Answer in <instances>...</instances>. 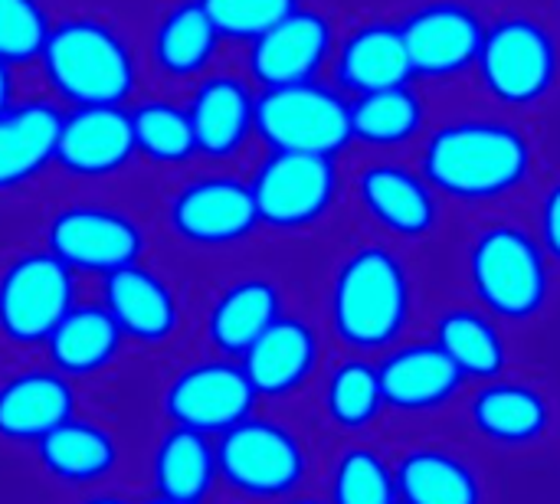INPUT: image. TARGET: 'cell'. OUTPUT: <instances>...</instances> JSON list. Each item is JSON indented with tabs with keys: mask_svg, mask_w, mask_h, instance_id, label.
Returning a JSON list of instances; mask_svg holds the SVG:
<instances>
[{
	"mask_svg": "<svg viewBox=\"0 0 560 504\" xmlns=\"http://www.w3.org/2000/svg\"><path fill=\"white\" fill-rule=\"evenodd\" d=\"M154 407L161 423L187 426L217 439L253 410H259V400L240 361L194 348L167 358Z\"/></svg>",
	"mask_w": 560,
	"mask_h": 504,
	"instance_id": "cell-14",
	"label": "cell"
},
{
	"mask_svg": "<svg viewBox=\"0 0 560 504\" xmlns=\"http://www.w3.org/2000/svg\"><path fill=\"white\" fill-rule=\"evenodd\" d=\"M141 504H184V502H167V499H154V495H144Z\"/></svg>",
	"mask_w": 560,
	"mask_h": 504,
	"instance_id": "cell-42",
	"label": "cell"
},
{
	"mask_svg": "<svg viewBox=\"0 0 560 504\" xmlns=\"http://www.w3.org/2000/svg\"><path fill=\"white\" fill-rule=\"evenodd\" d=\"M138 10V46L148 85L187 92L233 59L200 0H148Z\"/></svg>",
	"mask_w": 560,
	"mask_h": 504,
	"instance_id": "cell-18",
	"label": "cell"
},
{
	"mask_svg": "<svg viewBox=\"0 0 560 504\" xmlns=\"http://www.w3.org/2000/svg\"><path fill=\"white\" fill-rule=\"evenodd\" d=\"M30 456L33 469L46 485L75 499L82 492H95L121 479L128 466V443L108 417L82 410L62 426H56L46 439H39Z\"/></svg>",
	"mask_w": 560,
	"mask_h": 504,
	"instance_id": "cell-26",
	"label": "cell"
},
{
	"mask_svg": "<svg viewBox=\"0 0 560 504\" xmlns=\"http://www.w3.org/2000/svg\"><path fill=\"white\" fill-rule=\"evenodd\" d=\"M331 358V341L315 312L295 305L272 321L240 358L259 407L299 410Z\"/></svg>",
	"mask_w": 560,
	"mask_h": 504,
	"instance_id": "cell-20",
	"label": "cell"
},
{
	"mask_svg": "<svg viewBox=\"0 0 560 504\" xmlns=\"http://www.w3.org/2000/svg\"><path fill=\"white\" fill-rule=\"evenodd\" d=\"M200 3L210 13L213 26L220 30L223 43L236 56L305 0H200Z\"/></svg>",
	"mask_w": 560,
	"mask_h": 504,
	"instance_id": "cell-37",
	"label": "cell"
},
{
	"mask_svg": "<svg viewBox=\"0 0 560 504\" xmlns=\"http://www.w3.org/2000/svg\"><path fill=\"white\" fill-rule=\"evenodd\" d=\"M463 282L472 305L509 331L541 325L558 298V269L541 249L532 223L505 213L479 220L459 253Z\"/></svg>",
	"mask_w": 560,
	"mask_h": 504,
	"instance_id": "cell-7",
	"label": "cell"
},
{
	"mask_svg": "<svg viewBox=\"0 0 560 504\" xmlns=\"http://www.w3.org/2000/svg\"><path fill=\"white\" fill-rule=\"evenodd\" d=\"M328 82L348 98L413 82L400 23L387 16H364L351 26H341Z\"/></svg>",
	"mask_w": 560,
	"mask_h": 504,
	"instance_id": "cell-30",
	"label": "cell"
},
{
	"mask_svg": "<svg viewBox=\"0 0 560 504\" xmlns=\"http://www.w3.org/2000/svg\"><path fill=\"white\" fill-rule=\"evenodd\" d=\"M417 167L443 203L492 210L535 184L538 144L505 115H453L427 128Z\"/></svg>",
	"mask_w": 560,
	"mask_h": 504,
	"instance_id": "cell-4",
	"label": "cell"
},
{
	"mask_svg": "<svg viewBox=\"0 0 560 504\" xmlns=\"http://www.w3.org/2000/svg\"><path fill=\"white\" fill-rule=\"evenodd\" d=\"M427 338L453 361L469 384L515 371L512 331L472 302H446L430 315Z\"/></svg>",
	"mask_w": 560,
	"mask_h": 504,
	"instance_id": "cell-32",
	"label": "cell"
},
{
	"mask_svg": "<svg viewBox=\"0 0 560 504\" xmlns=\"http://www.w3.org/2000/svg\"><path fill=\"white\" fill-rule=\"evenodd\" d=\"M89 295L69 266H62L33 233L0 249V351L33 358L43 351L62 315Z\"/></svg>",
	"mask_w": 560,
	"mask_h": 504,
	"instance_id": "cell-11",
	"label": "cell"
},
{
	"mask_svg": "<svg viewBox=\"0 0 560 504\" xmlns=\"http://www.w3.org/2000/svg\"><path fill=\"white\" fill-rule=\"evenodd\" d=\"M39 358L85 390L115 380L128 367L135 351L128 348L121 328L105 312V305L89 292L62 315V321L46 338Z\"/></svg>",
	"mask_w": 560,
	"mask_h": 504,
	"instance_id": "cell-29",
	"label": "cell"
},
{
	"mask_svg": "<svg viewBox=\"0 0 560 504\" xmlns=\"http://www.w3.org/2000/svg\"><path fill=\"white\" fill-rule=\"evenodd\" d=\"M30 82L62 108H128L148 89L135 3L56 0Z\"/></svg>",
	"mask_w": 560,
	"mask_h": 504,
	"instance_id": "cell-1",
	"label": "cell"
},
{
	"mask_svg": "<svg viewBox=\"0 0 560 504\" xmlns=\"http://www.w3.org/2000/svg\"><path fill=\"white\" fill-rule=\"evenodd\" d=\"M397 23L413 66V82H453L476 69L486 16L469 0H423Z\"/></svg>",
	"mask_w": 560,
	"mask_h": 504,
	"instance_id": "cell-28",
	"label": "cell"
},
{
	"mask_svg": "<svg viewBox=\"0 0 560 504\" xmlns=\"http://www.w3.org/2000/svg\"><path fill=\"white\" fill-rule=\"evenodd\" d=\"M456 423L469 443L489 453L528 456L560 433V407L548 384L509 371L495 380L472 384Z\"/></svg>",
	"mask_w": 560,
	"mask_h": 504,
	"instance_id": "cell-15",
	"label": "cell"
},
{
	"mask_svg": "<svg viewBox=\"0 0 560 504\" xmlns=\"http://www.w3.org/2000/svg\"><path fill=\"white\" fill-rule=\"evenodd\" d=\"M348 203L374 236L404 249L433 243L446 223L443 197L394 154H368L348 171Z\"/></svg>",
	"mask_w": 560,
	"mask_h": 504,
	"instance_id": "cell-13",
	"label": "cell"
},
{
	"mask_svg": "<svg viewBox=\"0 0 560 504\" xmlns=\"http://www.w3.org/2000/svg\"><path fill=\"white\" fill-rule=\"evenodd\" d=\"M158 253L200 276L262 246L253 190L243 167L194 164L141 187Z\"/></svg>",
	"mask_w": 560,
	"mask_h": 504,
	"instance_id": "cell-3",
	"label": "cell"
},
{
	"mask_svg": "<svg viewBox=\"0 0 560 504\" xmlns=\"http://www.w3.org/2000/svg\"><path fill=\"white\" fill-rule=\"evenodd\" d=\"M213 446L220 504H279L318 485L325 439L299 410L259 407Z\"/></svg>",
	"mask_w": 560,
	"mask_h": 504,
	"instance_id": "cell-6",
	"label": "cell"
},
{
	"mask_svg": "<svg viewBox=\"0 0 560 504\" xmlns=\"http://www.w3.org/2000/svg\"><path fill=\"white\" fill-rule=\"evenodd\" d=\"M341 23L335 10L305 0L259 39L236 52L240 69L256 89H279L328 79V66L338 46Z\"/></svg>",
	"mask_w": 560,
	"mask_h": 504,
	"instance_id": "cell-23",
	"label": "cell"
},
{
	"mask_svg": "<svg viewBox=\"0 0 560 504\" xmlns=\"http://www.w3.org/2000/svg\"><path fill=\"white\" fill-rule=\"evenodd\" d=\"M305 407L308 423L325 443L381 436L387 430V410L377 358L331 351Z\"/></svg>",
	"mask_w": 560,
	"mask_h": 504,
	"instance_id": "cell-27",
	"label": "cell"
},
{
	"mask_svg": "<svg viewBox=\"0 0 560 504\" xmlns=\"http://www.w3.org/2000/svg\"><path fill=\"white\" fill-rule=\"evenodd\" d=\"M400 436L390 446L397 504H495L489 466L469 443L446 439L433 430Z\"/></svg>",
	"mask_w": 560,
	"mask_h": 504,
	"instance_id": "cell-22",
	"label": "cell"
},
{
	"mask_svg": "<svg viewBox=\"0 0 560 504\" xmlns=\"http://www.w3.org/2000/svg\"><path fill=\"white\" fill-rule=\"evenodd\" d=\"M289 308L292 285L262 253L194 276V348L240 361L243 351Z\"/></svg>",
	"mask_w": 560,
	"mask_h": 504,
	"instance_id": "cell-9",
	"label": "cell"
},
{
	"mask_svg": "<svg viewBox=\"0 0 560 504\" xmlns=\"http://www.w3.org/2000/svg\"><path fill=\"white\" fill-rule=\"evenodd\" d=\"M256 95L259 89L240 69L236 56L184 92L197 144V164L246 167L253 161V154L259 151Z\"/></svg>",
	"mask_w": 560,
	"mask_h": 504,
	"instance_id": "cell-21",
	"label": "cell"
},
{
	"mask_svg": "<svg viewBox=\"0 0 560 504\" xmlns=\"http://www.w3.org/2000/svg\"><path fill=\"white\" fill-rule=\"evenodd\" d=\"M532 230L541 243V249L548 253V259L555 262L560 272V174L551 177L538 197H535V213H532Z\"/></svg>",
	"mask_w": 560,
	"mask_h": 504,
	"instance_id": "cell-38",
	"label": "cell"
},
{
	"mask_svg": "<svg viewBox=\"0 0 560 504\" xmlns=\"http://www.w3.org/2000/svg\"><path fill=\"white\" fill-rule=\"evenodd\" d=\"M69 504H141V499H135L131 492H125V489H118V485H105V489L75 495Z\"/></svg>",
	"mask_w": 560,
	"mask_h": 504,
	"instance_id": "cell-40",
	"label": "cell"
},
{
	"mask_svg": "<svg viewBox=\"0 0 560 504\" xmlns=\"http://www.w3.org/2000/svg\"><path fill=\"white\" fill-rule=\"evenodd\" d=\"M62 115L66 108L33 82L0 115V207H33L52 190Z\"/></svg>",
	"mask_w": 560,
	"mask_h": 504,
	"instance_id": "cell-24",
	"label": "cell"
},
{
	"mask_svg": "<svg viewBox=\"0 0 560 504\" xmlns=\"http://www.w3.org/2000/svg\"><path fill=\"white\" fill-rule=\"evenodd\" d=\"M128 125H131L144 184L174 177L197 164V144H194V128H190V115L184 105V92L148 85L128 105Z\"/></svg>",
	"mask_w": 560,
	"mask_h": 504,
	"instance_id": "cell-33",
	"label": "cell"
},
{
	"mask_svg": "<svg viewBox=\"0 0 560 504\" xmlns=\"http://www.w3.org/2000/svg\"><path fill=\"white\" fill-rule=\"evenodd\" d=\"M144 489L154 499L184 504H220L217 446L210 436L161 423L144 453Z\"/></svg>",
	"mask_w": 560,
	"mask_h": 504,
	"instance_id": "cell-31",
	"label": "cell"
},
{
	"mask_svg": "<svg viewBox=\"0 0 560 504\" xmlns=\"http://www.w3.org/2000/svg\"><path fill=\"white\" fill-rule=\"evenodd\" d=\"M430 128L427 98L413 82L351 98V141L364 154H397Z\"/></svg>",
	"mask_w": 560,
	"mask_h": 504,
	"instance_id": "cell-35",
	"label": "cell"
},
{
	"mask_svg": "<svg viewBox=\"0 0 560 504\" xmlns=\"http://www.w3.org/2000/svg\"><path fill=\"white\" fill-rule=\"evenodd\" d=\"M85 390L39 354L7 358L0 367V449L30 453L56 426L82 413Z\"/></svg>",
	"mask_w": 560,
	"mask_h": 504,
	"instance_id": "cell-25",
	"label": "cell"
},
{
	"mask_svg": "<svg viewBox=\"0 0 560 504\" xmlns=\"http://www.w3.org/2000/svg\"><path fill=\"white\" fill-rule=\"evenodd\" d=\"M472 75L499 108L528 112L545 105L560 89L558 30L528 10L495 13L486 20Z\"/></svg>",
	"mask_w": 560,
	"mask_h": 504,
	"instance_id": "cell-12",
	"label": "cell"
},
{
	"mask_svg": "<svg viewBox=\"0 0 560 504\" xmlns=\"http://www.w3.org/2000/svg\"><path fill=\"white\" fill-rule=\"evenodd\" d=\"M318 492L328 504H397L390 446L381 436L325 443Z\"/></svg>",
	"mask_w": 560,
	"mask_h": 504,
	"instance_id": "cell-34",
	"label": "cell"
},
{
	"mask_svg": "<svg viewBox=\"0 0 560 504\" xmlns=\"http://www.w3.org/2000/svg\"><path fill=\"white\" fill-rule=\"evenodd\" d=\"M26 89H30V75H26L23 69H16V66H10V62L0 59V115H3Z\"/></svg>",
	"mask_w": 560,
	"mask_h": 504,
	"instance_id": "cell-39",
	"label": "cell"
},
{
	"mask_svg": "<svg viewBox=\"0 0 560 504\" xmlns=\"http://www.w3.org/2000/svg\"><path fill=\"white\" fill-rule=\"evenodd\" d=\"M56 0H0V59L33 72L49 23H52Z\"/></svg>",
	"mask_w": 560,
	"mask_h": 504,
	"instance_id": "cell-36",
	"label": "cell"
},
{
	"mask_svg": "<svg viewBox=\"0 0 560 504\" xmlns=\"http://www.w3.org/2000/svg\"><path fill=\"white\" fill-rule=\"evenodd\" d=\"M262 246H299L328 233L348 207V167L341 157L256 151L243 167Z\"/></svg>",
	"mask_w": 560,
	"mask_h": 504,
	"instance_id": "cell-8",
	"label": "cell"
},
{
	"mask_svg": "<svg viewBox=\"0 0 560 504\" xmlns=\"http://www.w3.org/2000/svg\"><path fill=\"white\" fill-rule=\"evenodd\" d=\"M141 358H174L194 344V276L154 253L89 285Z\"/></svg>",
	"mask_w": 560,
	"mask_h": 504,
	"instance_id": "cell-10",
	"label": "cell"
},
{
	"mask_svg": "<svg viewBox=\"0 0 560 504\" xmlns=\"http://www.w3.org/2000/svg\"><path fill=\"white\" fill-rule=\"evenodd\" d=\"M33 236L82 282L158 253L141 190H62L33 203Z\"/></svg>",
	"mask_w": 560,
	"mask_h": 504,
	"instance_id": "cell-5",
	"label": "cell"
},
{
	"mask_svg": "<svg viewBox=\"0 0 560 504\" xmlns=\"http://www.w3.org/2000/svg\"><path fill=\"white\" fill-rule=\"evenodd\" d=\"M420 315L423 295L410 249L368 233L331 253L315 305L331 351L381 358L413 335Z\"/></svg>",
	"mask_w": 560,
	"mask_h": 504,
	"instance_id": "cell-2",
	"label": "cell"
},
{
	"mask_svg": "<svg viewBox=\"0 0 560 504\" xmlns=\"http://www.w3.org/2000/svg\"><path fill=\"white\" fill-rule=\"evenodd\" d=\"M377 374L387 430L397 433H427L446 420H456L472 387L427 335H410L384 351L377 358Z\"/></svg>",
	"mask_w": 560,
	"mask_h": 504,
	"instance_id": "cell-17",
	"label": "cell"
},
{
	"mask_svg": "<svg viewBox=\"0 0 560 504\" xmlns=\"http://www.w3.org/2000/svg\"><path fill=\"white\" fill-rule=\"evenodd\" d=\"M52 187L62 190H141L144 174L138 164L128 108L85 105L66 108Z\"/></svg>",
	"mask_w": 560,
	"mask_h": 504,
	"instance_id": "cell-16",
	"label": "cell"
},
{
	"mask_svg": "<svg viewBox=\"0 0 560 504\" xmlns=\"http://www.w3.org/2000/svg\"><path fill=\"white\" fill-rule=\"evenodd\" d=\"M256 141L262 151H295L345 161L354 151L351 98L328 79L259 89Z\"/></svg>",
	"mask_w": 560,
	"mask_h": 504,
	"instance_id": "cell-19",
	"label": "cell"
},
{
	"mask_svg": "<svg viewBox=\"0 0 560 504\" xmlns=\"http://www.w3.org/2000/svg\"><path fill=\"white\" fill-rule=\"evenodd\" d=\"M279 504H328V502H325V495H322V492L308 489V492H302V495H292V499H285V502H279Z\"/></svg>",
	"mask_w": 560,
	"mask_h": 504,
	"instance_id": "cell-41",
	"label": "cell"
},
{
	"mask_svg": "<svg viewBox=\"0 0 560 504\" xmlns=\"http://www.w3.org/2000/svg\"><path fill=\"white\" fill-rule=\"evenodd\" d=\"M141 3H148V0H138V7H141Z\"/></svg>",
	"mask_w": 560,
	"mask_h": 504,
	"instance_id": "cell-43",
	"label": "cell"
}]
</instances>
